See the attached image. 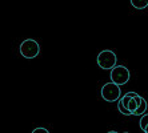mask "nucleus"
Here are the masks:
<instances>
[{
  "instance_id": "13",
  "label": "nucleus",
  "mask_w": 148,
  "mask_h": 133,
  "mask_svg": "<svg viewBox=\"0 0 148 133\" xmlns=\"http://www.w3.org/2000/svg\"><path fill=\"white\" fill-rule=\"evenodd\" d=\"M124 133H130V132H124Z\"/></svg>"
},
{
  "instance_id": "3",
  "label": "nucleus",
  "mask_w": 148,
  "mask_h": 133,
  "mask_svg": "<svg viewBox=\"0 0 148 133\" xmlns=\"http://www.w3.org/2000/svg\"><path fill=\"white\" fill-rule=\"evenodd\" d=\"M100 93H101V97H103L106 101H108V102H114V101H117V100L121 99L120 87L116 85V84L112 83V81L104 84Z\"/></svg>"
},
{
  "instance_id": "4",
  "label": "nucleus",
  "mask_w": 148,
  "mask_h": 133,
  "mask_svg": "<svg viewBox=\"0 0 148 133\" xmlns=\"http://www.w3.org/2000/svg\"><path fill=\"white\" fill-rule=\"evenodd\" d=\"M111 81L115 83L116 85H124L127 84L130 77H131V73L124 65H116L112 71H111Z\"/></svg>"
},
{
  "instance_id": "2",
  "label": "nucleus",
  "mask_w": 148,
  "mask_h": 133,
  "mask_svg": "<svg viewBox=\"0 0 148 133\" xmlns=\"http://www.w3.org/2000/svg\"><path fill=\"white\" fill-rule=\"evenodd\" d=\"M117 57L114 51L111 49H104L97 55V64L101 69H112L116 67Z\"/></svg>"
},
{
  "instance_id": "1",
  "label": "nucleus",
  "mask_w": 148,
  "mask_h": 133,
  "mask_svg": "<svg viewBox=\"0 0 148 133\" xmlns=\"http://www.w3.org/2000/svg\"><path fill=\"white\" fill-rule=\"evenodd\" d=\"M20 55L25 59H34L40 53V45L36 40L34 39H27L20 44L19 47Z\"/></svg>"
},
{
  "instance_id": "10",
  "label": "nucleus",
  "mask_w": 148,
  "mask_h": 133,
  "mask_svg": "<svg viewBox=\"0 0 148 133\" xmlns=\"http://www.w3.org/2000/svg\"><path fill=\"white\" fill-rule=\"evenodd\" d=\"M31 133H49L48 129H45V128H41V126H39V128H35L34 130H32Z\"/></svg>"
},
{
  "instance_id": "8",
  "label": "nucleus",
  "mask_w": 148,
  "mask_h": 133,
  "mask_svg": "<svg viewBox=\"0 0 148 133\" xmlns=\"http://www.w3.org/2000/svg\"><path fill=\"white\" fill-rule=\"evenodd\" d=\"M140 128L143 130L145 129V128H147L148 126V113H145V115H143V116H141V119H140Z\"/></svg>"
},
{
  "instance_id": "11",
  "label": "nucleus",
  "mask_w": 148,
  "mask_h": 133,
  "mask_svg": "<svg viewBox=\"0 0 148 133\" xmlns=\"http://www.w3.org/2000/svg\"><path fill=\"white\" fill-rule=\"evenodd\" d=\"M144 133H148V126H147V128H145V129H144Z\"/></svg>"
},
{
  "instance_id": "6",
  "label": "nucleus",
  "mask_w": 148,
  "mask_h": 133,
  "mask_svg": "<svg viewBox=\"0 0 148 133\" xmlns=\"http://www.w3.org/2000/svg\"><path fill=\"white\" fill-rule=\"evenodd\" d=\"M131 4L136 10H144L148 7V0H131Z\"/></svg>"
},
{
  "instance_id": "9",
  "label": "nucleus",
  "mask_w": 148,
  "mask_h": 133,
  "mask_svg": "<svg viewBox=\"0 0 148 133\" xmlns=\"http://www.w3.org/2000/svg\"><path fill=\"white\" fill-rule=\"evenodd\" d=\"M117 109H119V112H120L121 115H125V116H131V115H132V113L130 112V110L125 109V108H124V106L121 105V102H120V101L117 102Z\"/></svg>"
},
{
  "instance_id": "5",
  "label": "nucleus",
  "mask_w": 148,
  "mask_h": 133,
  "mask_svg": "<svg viewBox=\"0 0 148 133\" xmlns=\"http://www.w3.org/2000/svg\"><path fill=\"white\" fill-rule=\"evenodd\" d=\"M141 100H143V97H141L140 95H136V96H134L131 100H130V104H128V110L134 115L136 110H138V108L140 106V104H141Z\"/></svg>"
},
{
  "instance_id": "12",
  "label": "nucleus",
  "mask_w": 148,
  "mask_h": 133,
  "mask_svg": "<svg viewBox=\"0 0 148 133\" xmlns=\"http://www.w3.org/2000/svg\"><path fill=\"white\" fill-rule=\"evenodd\" d=\"M108 133H117V132H115V130H110Z\"/></svg>"
},
{
  "instance_id": "7",
  "label": "nucleus",
  "mask_w": 148,
  "mask_h": 133,
  "mask_svg": "<svg viewBox=\"0 0 148 133\" xmlns=\"http://www.w3.org/2000/svg\"><path fill=\"white\" fill-rule=\"evenodd\" d=\"M147 100L145 99H143L141 100V104H140V106L138 108V110L134 113L135 116H143V115H145V110H147Z\"/></svg>"
}]
</instances>
